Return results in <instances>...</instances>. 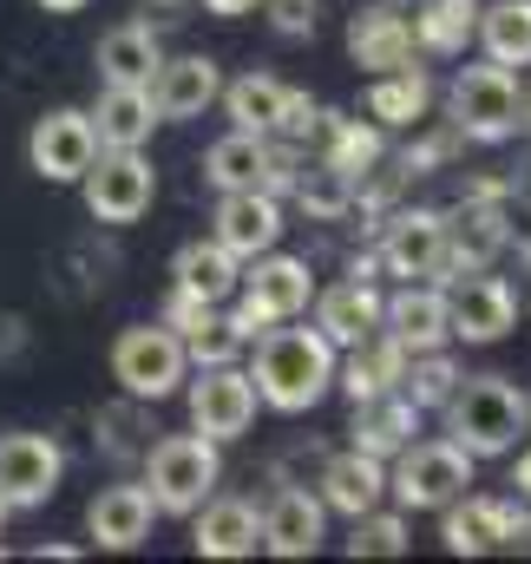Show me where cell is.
Masks as SVG:
<instances>
[{
	"label": "cell",
	"instance_id": "1",
	"mask_svg": "<svg viewBox=\"0 0 531 564\" xmlns=\"http://www.w3.org/2000/svg\"><path fill=\"white\" fill-rule=\"evenodd\" d=\"M257 401L275 408V414H308L322 408V394L335 388V341L322 328H282L269 322L257 335Z\"/></svg>",
	"mask_w": 531,
	"mask_h": 564
},
{
	"label": "cell",
	"instance_id": "2",
	"mask_svg": "<svg viewBox=\"0 0 531 564\" xmlns=\"http://www.w3.org/2000/svg\"><path fill=\"white\" fill-rule=\"evenodd\" d=\"M446 440H459L473 459H499L519 446V433L531 426L525 394L506 375H459V388L446 394Z\"/></svg>",
	"mask_w": 531,
	"mask_h": 564
},
{
	"label": "cell",
	"instance_id": "3",
	"mask_svg": "<svg viewBox=\"0 0 531 564\" xmlns=\"http://www.w3.org/2000/svg\"><path fill=\"white\" fill-rule=\"evenodd\" d=\"M217 479H224V459H217V440H204V433H164L144 453V492L171 519H191L217 492Z\"/></svg>",
	"mask_w": 531,
	"mask_h": 564
},
{
	"label": "cell",
	"instance_id": "4",
	"mask_svg": "<svg viewBox=\"0 0 531 564\" xmlns=\"http://www.w3.org/2000/svg\"><path fill=\"white\" fill-rule=\"evenodd\" d=\"M473 453L459 440H407L388 466V492L400 512H440L473 486Z\"/></svg>",
	"mask_w": 531,
	"mask_h": 564
},
{
	"label": "cell",
	"instance_id": "5",
	"mask_svg": "<svg viewBox=\"0 0 531 564\" xmlns=\"http://www.w3.org/2000/svg\"><path fill=\"white\" fill-rule=\"evenodd\" d=\"M237 308H230V322H237V335L243 341H257L269 322H295V315H308V302H315V276H308V263L302 257H282V250H263V257H250V276H237Z\"/></svg>",
	"mask_w": 531,
	"mask_h": 564
},
{
	"label": "cell",
	"instance_id": "6",
	"mask_svg": "<svg viewBox=\"0 0 531 564\" xmlns=\"http://www.w3.org/2000/svg\"><path fill=\"white\" fill-rule=\"evenodd\" d=\"M446 119L466 132V144H506L519 139V79L512 66H459L446 86Z\"/></svg>",
	"mask_w": 531,
	"mask_h": 564
},
{
	"label": "cell",
	"instance_id": "7",
	"mask_svg": "<svg viewBox=\"0 0 531 564\" xmlns=\"http://www.w3.org/2000/svg\"><path fill=\"white\" fill-rule=\"evenodd\" d=\"M191 375V355H184V335L177 328H151L138 322L112 341V381L126 388V401H171Z\"/></svg>",
	"mask_w": 531,
	"mask_h": 564
},
{
	"label": "cell",
	"instance_id": "8",
	"mask_svg": "<svg viewBox=\"0 0 531 564\" xmlns=\"http://www.w3.org/2000/svg\"><path fill=\"white\" fill-rule=\"evenodd\" d=\"M79 191H86L93 224L126 230V224H138V217L151 210V197H158V171H151V158H144L138 144L132 151H106V144H99V158L86 164Z\"/></svg>",
	"mask_w": 531,
	"mask_h": 564
},
{
	"label": "cell",
	"instance_id": "9",
	"mask_svg": "<svg viewBox=\"0 0 531 564\" xmlns=\"http://www.w3.org/2000/svg\"><path fill=\"white\" fill-rule=\"evenodd\" d=\"M446 217V276H473V270H492L506 257V237H512V197H459Z\"/></svg>",
	"mask_w": 531,
	"mask_h": 564
},
{
	"label": "cell",
	"instance_id": "10",
	"mask_svg": "<svg viewBox=\"0 0 531 564\" xmlns=\"http://www.w3.org/2000/svg\"><path fill=\"white\" fill-rule=\"evenodd\" d=\"M191 381V375H184ZM257 381H250V368H237V361H217V368H197V381H191V426L204 433V440H243L250 426H257Z\"/></svg>",
	"mask_w": 531,
	"mask_h": 564
},
{
	"label": "cell",
	"instance_id": "11",
	"mask_svg": "<svg viewBox=\"0 0 531 564\" xmlns=\"http://www.w3.org/2000/svg\"><path fill=\"white\" fill-rule=\"evenodd\" d=\"M446 512V525H440V539H446V552L453 558H486V552H499V545H519L525 539V506H512V499H486V492H459L453 506H440Z\"/></svg>",
	"mask_w": 531,
	"mask_h": 564
},
{
	"label": "cell",
	"instance_id": "12",
	"mask_svg": "<svg viewBox=\"0 0 531 564\" xmlns=\"http://www.w3.org/2000/svg\"><path fill=\"white\" fill-rule=\"evenodd\" d=\"M512 322H519V295H512V282L506 276L473 270V276L446 282V335H453V341L486 348V341H499Z\"/></svg>",
	"mask_w": 531,
	"mask_h": 564
},
{
	"label": "cell",
	"instance_id": "13",
	"mask_svg": "<svg viewBox=\"0 0 531 564\" xmlns=\"http://www.w3.org/2000/svg\"><path fill=\"white\" fill-rule=\"evenodd\" d=\"M66 479V453L53 433H0V499L13 512L46 506Z\"/></svg>",
	"mask_w": 531,
	"mask_h": 564
},
{
	"label": "cell",
	"instance_id": "14",
	"mask_svg": "<svg viewBox=\"0 0 531 564\" xmlns=\"http://www.w3.org/2000/svg\"><path fill=\"white\" fill-rule=\"evenodd\" d=\"M381 270L407 282H440L446 276V217L440 210H394L381 243H375Z\"/></svg>",
	"mask_w": 531,
	"mask_h": 564
},
{
	"label": "cell",
	"instance_id": "15",
	"mask_svg": "<svg viewBox=\"0 0 531 564\" xmlns=\"http://www.w3.org/2000/svg\"><path fill=\"white\" fill-rule=\"evenodd\" d=\"M93 158H99V139H93V119H86V112L59 106V112L33 119V132H26V164H33V177H46V184H79Z\"/></svg>",
	"mask_w": 531,
	"mask_h": 564
},
{
	"label": "cell",
	"instance_id": "16",
	"mask_svg": "<svg viewBox=\"0 0 531 564\" xmlns=\"http://www.w3.org/2000/svg\"><path fill=\"white\" fill-rule=\"evenodd\" d=\"M144 93H151L158 126H184V119H204V112L217 106L224 73H217L210 53H184V59H158V73H151Z\"/></svg>",
	"mask_w": 531,
	"mask_h": 564
},
{
	"label": "cell",
	"instance_id": "17",
	"mask_svg": "<svg viewBox=\"0 0 531 564\" xmlns=\"http://www.w3.org/2000/svg\"><path fill=\"white\" fill-rule=\"evenodd\" d=\"M328 539V506L302 486H282L263 506V552L269 558H315Z\"/></svg>",
	"mask_w": 531,
	"mask_h": 564
},
{
	"label": "cell",
	"instance_id": "18",
	"mask_svg": "<svg viewBox=\"0 0 531 564\" xmlns=\"http://www.w3.org/2000/svg\"><path fill=\"white\" fill-rule=\"evenodd\" d=\"M237 263H250V257H263L282 243V197H269V191H224V204H217V230H210Z\"/></svg>",
	"mask_w": 531,
	"mask_h": 564
},
{
	"label": "cell",
	"instance_id": "19",
	"mask_svg": "<svg viewBox=\"0 0 531 564\" xmlns=\"http://www.w3.org/2000/svg\"><path fill=\"white\" fill-rule=\"evenodd\" d=\"M315 499H322L328 512H342V519L375 512V506L388 499V459H375V453H361V446L322 459V492H315Z\"/></svg>",
	"mask_w": 531,
	"mask_h": 564
},
{
	"label": "cell",
	"instance_id": "20",
	"mask_svg": "<svg viewBox=\"0 0 531 564\" xmlns=\"http://www.w3.org/2000/svg\"><path fill=\"white\" fill-rule=\"evenodd\" d=\"M191 519H197V532H191V552L197 558H250L263 545V512L250 499H217L210 492Z\"/></svg>",
	"mask_w": 531,
	"mask_h": 564
},
{
	"label": "cell",
	"instance_id": "21",
	"mask_svg": "<svg viewBox=\"0 0 531 564\" xmlns=\"http://www.w3.org/2000/svg\"><path fill=\"white\" fill-rule=\"evenodd\" d=\"M381 328L394 335L407 355H420V348H446L453 335H446V282H407L400 295L381 302Z\"/></svg>",
	"mask_w": 531,
	"mask_h": 564
},
{
	"label": "cell",
	"instance_id": "22",
	"mask_svg": "<svg viewBox=\"0 0 531 564\" xmlns=\"http://www.w3.org/2000/svg\"><path fill=\"white\" fill-rule=\"evenodd\" d=\"M413 20L400 7H361L348 20V59L361 73H394V66H413Z\"/></svg>",
	"mask_w": 531,
	"mask_h": 564
},
{
	"label": "cell",
	"instance_id": "23",
	"mask_svg": "<svg viewBox=\"0 0 531 564\" xmlns=\"http://www.w3.org/2000/svg\"><path fill=\"white\" fill-rule=\"evenodd\" d=\"M151 519H158V506H151L144 486H106L86 506V532H93L99 552H138L151 539Z\"/></svg>",
	"mask_w": 531,
	"mask_h": 564
},
{
	"label": "cell",
	"instance_id": "24",
	"mask_svg": "<svg viewBox=\"0 0 531 564\" xmlns=\"http://www.w3.org/2000/svg\"><path fill=\"white\" fill-rule=\"evenodd\" d=\"M381 289L375 282H361V276H348V282H335V289H322L315 295V328L335 341V348H355V341H368L375 328H381Z\"/></svg>",
	"mask_w": 531,
	"mask_h": 564
},
{
	"label": "cell",
	"instance_id": "25",
	"mask_svg": "<svg viewBox=\"0 0 531 564\" xmlns=\"http://www.w3.org/2000/svg\"><path fill=\"white\" fill-rule=\"evenodd\" d=\"M158 59H164V46H158V26L151 20H126V26H112L93 46V66H99L106 86H151Z\"/></svg>",
	"mask_w": 531,
	"mask_h": 564
},
{
	"label": "cell",
	"instance_id": "26",
	"mask_svg": "<svg viewBox=\"0 0 531 564\" xmlns=\"http://www.w3.org/2000/svg\"><path fill=\"white\" fill-rule=\"evenodd\" d=\"M400 375H407V348H400L388 328H375L368 341H355L348 361H335V388H342L348 401L388 394V388H400Z\"/></svg>",
	"mask_w": 531,
	"mask_h": 564
},
{
	"label": "cell",
	"instance_id": "27",
	"mask_svg": "<svg viewBox=\"0 0 531 564\" xmlns=\"http://www.w3.org/2000/svg\"><path fill=\"white\" fill-rule=\"evenodd\" d=\"M355 446L361 453H375V459H394L400 446L420 433V408L400 394V388H388V394H368V401H355Z\"/></svg>",
	"mask_w": 531,
	"mask_h": 564
},
{
	"label": "cell",
	"instance_id": "28",
	"mask_svg": "<svg viewBox=\"0 0 531 564\" xmlns=\"http://www.w3.org/2000/svg\"><path fill=\"white\" fill-rule=\"evenodd\" d=\"M315 158L322 164H335V171H348V177H361L381 151H388V139H381V126L375 119H348V112H315Z\"/></svg>",
	"mask_w": 531,
	"mask_h": 564
},
{
	"label": "cell",
	"instance_id": "29",
	"mask_svg": "<svg viewBox=\"0 0 531 564\" xmlns=\"http://www.w3.org/2000/svg\"><path fill=\"white\" fill-rule=\"evenodd\" d=\"M86 119H93V139L106 144V151H132V144H144L151 139V126H158L144 86H106L99 106H93Z\"/></svg>",
	"mask_w": 531,
	"mask_h": 564
},
{
	"label": "cell",
	"instance_id": "30",
	"mask_svg": "<svg viewBox=\"0 0 531 564\" xmlns=\"http://www.w3.org/2000/svg\"><path fill=\"white\" fill-rule=\"evenodd\" d=\"M237 276H243V263L210 237V243H184L177 257H171V289H184V295H197V302H230L237 295Z\"/></svg>",
	"mask_w": 531,
	"mask_h": 564
},
{
	"label": "cell",
	"instance_id": "31",
	"mask_svg": "<svg viewBox=\"0 0 531 564\" xmlns=\"http://www.w3.org/2000/svg\"><path fill=\"white\" fill-rule=\"evenodd\" d=\"M269 171V132H230L204 151V184L224 197V191H263Z\"/></svg>",
	"mask_w": 531,
	"mask_h": 564
},
{
	"label": "cell",
	"instance_id": "32",
	"mask_svg": "<svg viewBox=\"0 0 531 564\" xmlns=\"http://www.w3.org/2000/svg\"><path fill=\"white\" fill-rule=\"evenodd\" d=\"M426 106H433V79H426L420 66H394V73H375V86H368V119H375L381 132L420 126V119H426Z\"/></svg>",
	"mask_w": 531,
	"mask_h": 564
},
{
	"label": "cell",
	"instance_id": "33",
	"mask_svg": "<svg viewBox=\"0 0 531 564\" xmlns=\"http://www.w3.org/2000/svg\"><path fill=\"white\" fill-rule=\"evenodd\" d=\"M473 40L499 66H531V0H492V7H479Z\"/></svg>",
	"mask_w": 531,
	"mask_h": 564
},
{
	"label": "cell",
	"instance_id": "34",
	"mask_svg": "<svg viewBox=\"0 0 531 564\" xmlns=\"http://www.w3.org/2000/svg\"><path fill=\"white\" fill-rule=\"evenodd\" d=\"M473 26H479V0H426V7L413 13V46L453 59V53H466Z\"/></svg>",
	"mask_w": 531,
	"mask_h": 564
},
{
	"label": "cell",
	"instance_id": "35",
	"mask_svg": "<svg viewBox=\"0 0 531 564\" xmlns=\"http://www.w3.org/2000/svg\"><path fill=\"white\" fill-rule=\"evenodd\" d=\"M289 197L315 217V224H342L348 210H355V177L348 171H335V164H308L302 158V171H295V184H289Z\"/></svg>",
	"mask_w": 531,
	"mask_h": 564
},
{
	"label": "cell",
	"instance_id": "36",
	"mask_svg": "<svg viewBox=\"0 0 531 564\" xmlns=\"http://www.w3.org/2000/svg\"><path fill=\"white\" fill-rule=\"evenodd\" d=\"M217 99H224V112H230V126H237V132H275L289 86H282V79H269V73H243V79H230Z\"/></svg>",
	"mask_w": 531,
	"mask_h": 564
},
{
	"label": "cell",
	"instance_id": "37",
	"mask_svg": "<svg viewBox=\"0 0 531 564\" xmlns=\"http://www.w3.org/2000/svg\"><path fill=\"white\" fill-rule=\"evenodd\" d=\"M453 388H459V361H453L446 348H420V355H407V375H400V394H407V401H413L420 414H440Z\"/></svg>",
	"mask_w": 531,
	"mask_h": 564
},
{
	"label": "cell",
	"instance_id": "38",
	"mask_svg": "<svg viewBox=\"0 0 531 564\" xmlns=\"http://www.w3.org/2000/svg\"><path fill=\"white\" fill-rule=\"evenodd\" d=\"M407 552V512H361L348 532V558H400Z\"/></svg>",
	"mask_w": 531,
	"mask_h": 564
},
{
	"label": "cell",
	"instance_id": "39",
	"mask_svg": "<svg viewBox=\"0 0 531 564\" xmlns=\"http://www.w3.org/2000/svg\"><path fill=\"white\" fill-rule=\"evenodd\" d=\"M184 355H191V368H217V361H237V355H243V335H237L230 315L210 308V315L184 335Z\"/></svg>",
	"mask_w": 531,
	"mask_h": 564
},
{
	"label": "cell",
	"instance_id": "40",
	"mask_svg": "<svg viewBox=\"0 0 531 564\" xmlns=\"http://www.w3.org/2000/svg\"><path fill=\"white\" fill-rule=\"evenodd\" d=\"M459 151H466V132H459V126L446 119L440 132H426V139H420V144H407V151H400L394 164H400V171H407V177H426V171H440V164H453Z\"/></svg>",
	"mask_w": 531,
	"mask_h": 564
},
{
	"label": "cell",
	"instance_id": "41",
	"mask_svg": "<svg viewBox=\"0 0 531 564\" xmlns=\"http://www.w3.org/2000/svg\"><path fill=\"white\" fill-rule=\"evenodd\" d=\"M275 40H315V20H322V0H263Z\"/></svg>",
	"mask_w": 531,
	"mask_h": 564
},
{
	"label": "cell",
	"instance_id": "42",
	"mask_svg": "<svg viewBox=\"0 0 531 564\" xmlns=\"http://www.w3.org/2000/svg\"><path fill=\"white\" fill-rule=\"evenodd\" d=\"M315 112H322V106H315V99H308V93H295V86H289V99H282V119H275V139H308V132H315Z\"/></svg>",
	"mask_w": 531,
	"mask_h": 564
},
{
	"label": "cell",
	"instance_id": "43",
	"mask_svg": "<svg viewBox=\"0 0 531 564\" xmlns=\"http://www.w3.org/2000/svg\"><path fill=\"white\" fill-rule=\"evenodd\" d=\"M184 7H191V0H144V20H151V26H177V20H191Z\"/></svg>",
	"mask_w": 531,
	"mask_h": 564
},
{
	"label": "cell",
	"instance_id": "44",
	"mask_svg": "<svg viewBox=\"0 0 531 564\" xmlns=\"http://www.w3.org/2000/svg\"><path fill=\"white\" fill-rule=\"evenodd\" d=\"M204 13H217V20H243V13H257L263 0H197Z\"/></svg>",
	"mask_w": 531,
	"mask_h": 564
},
{
	"label": "cell",
	"instance_id": "45",
	"mask_svg": "<svg viewBox=\"0 0 531 564\" xmlns=\"http://www.w3.org/2000/svg\"><path fill=\"white\" fill-rule=\"evenodd\" d=\"M506 250L531 257V217H519V210H512V237H506Z\"/></svg>",
	"mask_w": 531,
	"mask_h": 564
},
{
	"label": "cell",
	"instance_id": "46",
	"mask_svg": "<svg viewBox=\"0 0 531 564\" xmlns=\"http://www.w3.org/2000/svg\"><path fill=\"white\" fill-rule=\"evenodd\" d=\"M33 558H40V564H46V558H53V564H73V558H79V545H40Z\"/></svg>",
	"mask_w": 531,
	"mask_h": 564
},
{
	"label": "cell",
	"instance_id": "47",
	"mask_svg": "<svg viewBox=\"0 0 531 564\" xmlns=\"http://www.w3.org/2000/svg\"><path fill=\"white\" fill-rule=\"evenodd\" d=\"M46 13H79V7H93V0H40Z\"/></svg>",
	"mask_w": 531,
	"mask_h": 564
},
{
	"label": "cell",
	"instance_id": "48",
	"mask_svg": "<svg viewBox=\"0 0 531 564\" xmlns=\"http://www.w3.org/2000/svg\"><path fill=\"white\" fill-rule=\"evenodd\" d=\"M512 486H519V492H525V499H531V453H525V459H519V479H512Z\"/></svg>",
	"mask_w": 531,
	"mask_h": 564
},
{
	"label": "cell",
	"instance_id": "49",
	"mask_svg": "<svg viewBox=\"0 0 531 564\" xmlns=\"http://www.w3.org/2000/svg\"><path fill=\"white\" fill-rule=\"evenodd\" d=\"M519 126H525V132H531V86H525V93H519Z\"/></svg>",
	"mask_w": 531,
	"mask_h": 564
},
{
	"label": "cell",
	"instance_id": "50",
	"mask_svg": "<svg viewBox=\"0 0 531 564\" xmlns=\"http://www.w3.org/2000/svg\"><path fill=\"white\" fill-rule=\"evenodd\" d=\"M7 512H13V506H7V499H0V532H7ZM0 558H7V552H0Z\"/></svg>",
	"mask_w": 531,
	"mask_h": 564
},
{
	"label": "cell",
	"instance_id": "51",
	"mask_svg": "<svg viewBox=\"0 0 531 564\" xmlns=\"http://www.w3.org/2000/svg\"><path fill=\"white\" fill-rule=\"evenodd\" d=\"M525 414H531V394H525Z\"/></svg>",
	"mask_w": 531,
	"mask_h": 564
}]
</instances>
